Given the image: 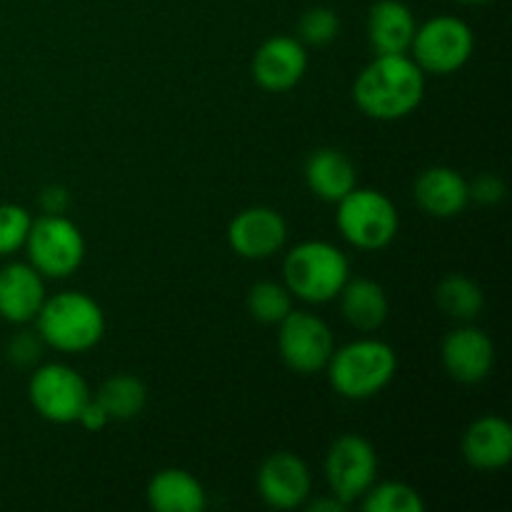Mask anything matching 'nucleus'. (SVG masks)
Segmentation results:
<instances>
[{
	"mask_svg": "<svg viewBox=\"0 0 512 512\" xmlns=\"http://www.w3.org/2000/svg\"><path fill=\"white\" fill-rule=\"evenodd\" d=\"M425 93V73L405 53L378 55L360 70L353 98L375 120H400L413 113Z\"/></svg>",
	"mask_w": 512,
	"mask_h": 512,
	"instance_id": "obj_1",
	"label": "nucleus"
},
{
	"mask_svg": "<svg viewBox=\"0 0 512 512\" xmlns=\"http://www.w3.org/2000/svg\"><path fill=\"white\" fill-rule=\"evenodd\" d=\"M35 323L43 343L60 353H85L95 348L105 333V315L100 305L78 290L45 298Z\"/></svg>",
	"mask_w": 512,
	"mask_h": 512,
	"instance_id": "obj_2",
	"label": "nucleus"
},
{
	"mask_svg": "<svg viewBox=\"0 0 512 512\" xmlns=\"http://www.w3.org/2000/svg\"><path fill=\"white\" fill-rule=\"evenodd\" d=\"M398 370L395 350L383 340H355L345 348L333 350L328 375L333 388L348 400H368L378 395Z\"/></svg>",
	"mask_w": 512,
	"mask_h": 512,
	"instance_id": "obj_3",
	"label": "nucleus"
},
{
	"mask_svg": "<svg viewBox=\"0 0 512 512\" xmlns=\"http://www.w3.org/2000/svg\"><path fill=\"white\" fill-rule=\"evenodd\" d=\"M285 288L305 303H328L338 298L350 280L348 258L335 245L308 240L295 245L283 263Z\"/></svg>",
	"mask_w": 512,
	"mask_h": 512,
	"instance_id": "obj_4",
	"label": "nucleus"
},
{
	"mask_svg": "<svg viewBox=\"0 0 512 512\" xmlns=\"http://www.w3.org/2000/svg\"><path fill=\"white\" fill-rule=\"evenodd\" d=\"M398 208L380 190L353 188L338 200V228L360 250H383L398 235Z\"/></svg>",
	"mask_w": 512,
	"mask_h": 512,
	"instance_id": "obj_5",
	"label": "nucleus"
},
{
	"mask_svg": "<svg viewBox=\"0 0 512 512\" xmlns=\"http://www.w3.org/2000/svg\"><path fill=\"white\" fill-rule=\"evenodd\" d=\"M30 265L48 278H68L85 258V240L78 225L65 215H48L33 220L28 240Z\"/></svg>",
	"mask_w": 512,
	"mask_h": 512,
	"instance_id": "obj_6",
	"label": "nucleus"
},
{
	"mask_svg": "<svg viewBox=\"0 0 512 512\" xmlns=\"http://www.w3.org/2000/svg\"><path fill=\"white\" fill-rule=\"evenodd\" d=\"M415 63L420 70L435 75H448L463 68L475 48L473 30L465 20L453 15H438L415 30L413 38Z\"/></svg>",
	"mask_w": 512,
	"mask_h": 512,
	"instance_id": "obj_7",
	"label": "nucleus"
},
{
	"mask_svg": "<svg viewBox=\"0 0 512 512\" xmlns=\"http://www.w3.org/2000/svg\"><path fill=\"white\" fill-rule=\"evenodd\" d=\"M278 325L280 358L290 370L300 375H315L328 368L335 343L330 328L318 315L290 310Z\"/></svg>",
	"mask_w": 512,
	"mask_h": 512,
	"instance_id": "obj_8",
	"label": "nucleus"
},
{
	"mask_svg": "<svg viewBox=\"0 0 512 512\" xmlns=\"http://www.w3.org/2000/svg\"><path fill=\"white\" fill-rule=\"evenodd\" d=\"M28 395L40 418L58 425L75 423L83 405L90 400V390L80 373L63 363H50L35 370Z\"/></svg>",
	"mask_w": 512,
	"mask_h": 512,
	"instance_id": "obj_9",
	"label": "nucleus"
},
{
	"mask_svg": "<svg viewBox=\"0 0 512 512\" xmlns=\"http://www.w3.org/2000/svg\"><path fill=\"white\" fill-rule=\"evenodd\" d=\"M378 475V455L375 448L360 435H343L333 443L325 458V478L333 488L335 498L343 503L363 498Z\"/></svg>",
	"mask_w": 512,
	"mask_h": 512,
	"instance_id": "obj_10",
	"label": "nucleus"
},
{
	"mask_svg": "<svg viewBox=\"0 0 512 512\" xmlns=\"http://www.w3.org/2000/svg\"><path fill=\"white\" fill-rule=\"evenodd\" d=\"M288 240V225L273 208H248L230 220L228 243L240 258L265 260L278 253Z\"/></svg>",
	"mask_w": 512,
	"mask_h": 512,
	"instance_id": "obj_11",
	"label": "nucleus"
},
{
	"mask_svg": "<svg viewBox=\"0 0 512 512\" xmlns=\"http://www.w3.org/2000/svg\"><path fill=\"white\" fill-rule=\"evenodd\" d=\"M310 470L295 453L280 450L265 458L258 470L260 498L278 510H293L308 500L310 495Z\"/></svg>",
	"mask_w": 512,
	"mask_h": 512,
	"instance_id": "obj_12",
	"label": "nucleus"
},
{
	"mask_svg": "<svg viewBox=\"0 0 512 512\" xmlns=\"http://www.w3.org/2000/svg\"><path fill=\"white\" fill-rule=\"evenodd\" d=\"M308 70V53L300 40L290 35H275L258 48L253 58V78L270 93H285L295 88Z\"/></svg>",
	"mask_w": 512,
	"mask_h": 512,
	"instance_id": "obj_13",
	"label": "nucleus"
},
{
	"mask_svg": "<svg viewBox=\"0 0 512 512\" xmlns=\"http://www.w3.org/2000/svg\"><path fill=\"white\" fill-rule=\"evenodd\" d=\"M495 363V345L480 328H458L443 340V365L460 383H480Z\"/></svg>",
	"mask_w": 512,
	"mask_h": 512,
	"instance_id": "obj_14",
	"label": "nucleus"
},
{
	"mask_svg": "<svg viewBox=\"0 0 512 512\" xmlns=\"http://www.w3.org/2000/svg\"><path fill=\"white\" fill-rule=\"evenodd\" d=\"M45 303V285L33 265L13 263L0 270V318L23 325L35 320Z\"/></svg>",
	"mask_w": 512,
	"mask_h": 512,
	"instance_id": "obj_15",
	"label": "nucleus"
},
{
	"mask_svg": "<svg viewBox=\"0 0 512 512\" xmlns=\"http://www.w3.org/2000/svg\"><path fill=\"white\" fill-rule=\"evenodd\" d=\"M415 200L433 218H455L468 205V180L453 168L435 165L415 180Z\"/></svg>",
	"mask_w": 512,
	"mask_h": 512,
	"instance_id": "obj_16",
	"label": "nucleus"
},
{
	"mask_svg": "<svg viewBox=\"0 0 512 512\" xmlns=\"http://www.w3.org/2000/svg\"><path fill=\"white\" fill-rule=\"evenodd\" d=\"M463 455L473 468L500 470L512 460V428L498 415L478 418L463 435Z\"/></svg>",
	"mask_w": 512,
	"mask_h": 512,
	"instance_id": "obj_17",
	"label": "nucleus"
},
{
	"mask_svg": "<svg viewBox=\"0 0 512 512\" xmlns=\"http://www.w3.org/2000/svg\"><path fill=\"white\" fill-rule=\"evenodd\" d=\"M413 10L400 0H378L368 15V35L378 55L408 53L415 38Z\"/></svg>",
	"mask_w": 512,
	"mask_h": 512,
	"instance_id": "obj_18",
	"label": "nucleus"
},
{
	"mask_svg": "<svg viewBox=\"0 0 512 512\" xmlns=\"http://www.w3.org/2000/svg\"><path fill=\"white\" fill-rule=\"evenodd\" d=\"M148 503L158 512H200L208 505V498L200 480L188 470L165 468L150 480Z\"/></svg>",
	"mask_w": 512,
	"mask_h": 512,
	"instance_id": "obj_19",
	"label": "nucleus"
},
{
	"mask_svg": "<svg viewBox=\"0 0 512 512\" xmlns=\"http://www.w3.org/2000/svg\"><path fill=\"white\" fill-rule=\"evenodd\" d=\"M305 180H308V188L328 203L343 200L358 183L348 155L333 148H320L310 155L305 163Z\"/></svg>",
	"mask_w": 512,
	"mask_h": 512,
	"instance_id": "obj_20",
	"label": "nucleus"
},
{
	"mask_svg": "<svg viewBox=\"0 0 512 512\" xmlns=\"http://www.w3.org/2000/svg\"><path fill=\"white\" fill-rule=\"evenodd\" d=\"M340 308L345 320L358 330H375L388 320L390 303L385 290L375 280H348L340 290Z\"/></svg>",
	"mask_w": 512,
	"mask_h": 512,
	"instance_id": "obj_21",
	"label": "nucleus"
},
{
	"mask_svg": "<svg viewBox=\"0 0 512 512\" xmlns=\"http://www.w3.org/2000/svg\"><path fill=\"white\" fill-rule=\"evenodd\" d=\"M95 400L103 405L110 420H133L135 415L143 413L145 403H148V390H145L143 380L123 373L105 380L95 393Z\"/></svg>",
	"mask_w": 512,
	"mask_h": 512,
	"instance_id": "obj_22",
	"label": "nucleus"
},
{
	"mask_svg": "<svg viewBox=\"0 0 512 512\" xmlns=\"http://www.w3.org/2000/svg\"><path fill=\"white\" fill-rule=\"evenodd\" d=\"M435 303L443 310L448 318L455 320H473L483 313V290L475 280L465 278V275H448L443 283L438 285L435 293Z\"/></svg>",
	"mask_w": 512,
	"mask_h": 512,
	"instance_id": "obj_23",
	"label": "nucleus"
},
{
	"mask_svg": "<svg viewBox=\"0 0 512 512\" xmlns=\"http://www.w3.org/2000/svg\"><path fill=\"white\" fill-rule=\"evenodd\" d=\"M248 310L255 320L265 325H278L290 313V290L278 283H258L248 293Z\"/></svg>",
	"mask_w": 512,
	"mask_h": 512,
	"instance_id": "obj_24",
	"label": "nucleus"
},
{
	"mask_svg": "<svg viewBox=\"0 0 512 512\" xmlns=\"http://www.w3.org/2000/svg\"><path fill=\"white\" fill-rule=\"evenodd\" d=\"M363 508L368 512H423L425 503L418 490L405 483H383L363 495Z\"/></svg>",
	"mask_w": 512,
	"mask_h": 512,
	"instance_id": "obj_25",
	"label": "nucleus"
},
{
	"mask_svg": "<svg viewBox=\"0 0 512 512\" xmlns=\"http://www.w3.org/2000/svg\"><path fill=\"white\" fill-rule=\"evenodd\" d=\"M30 225H33V218H30L28 210L13 203L0 205V258L23 248Z\"/></svg>",
	"mask_w": 512,
	"mask_h": 512,
	"instance_id": "obj_26",
	"label": "nucleus"
},
{
	"mask_svg": "<svg viewBox=\"0 0 512 512\" xmlns=\"http://www.w3.org/2000/svg\"><path fill=\"white\" fill-rule=\"evenodd\" d=\"M300 40L308 45H328L338 38L340 20L330 8H310L300 18Z\"/></svg>",
	"mask_w": 512,
	"mask_h": 512,
	"instance_id": "obj_27",
	"label": "nucleus"
},
{
	"mask_svg": "<svg viewBox=\"0 0 512 512\" xmlns=\"http://www.w3.org/2000/svg\"><path fill=\"white\" fill-rule=\"evenodd\" d=\"M43 338L38 333H18L8 343V360L10 363L28 368V365L38 363L43 355Z\"/></svg>",
	"mask_w": 512,
	"mask_h": 512,
	"instance_id": "obj_28",
	"label": "nucleus"
},
{
	"mask_svg": "<svg viewBox=\"0 0 512 512\" xmlns=\"http://www.w3.org/2000/svg\"><path fill=\"white\" fill-rule=\"evenodd\" d=\"M470 198L483 205H495L505 198V183L495 173H480L473 183H468Z\"/></svg>",
	"mask_w": 512,
	"mask_h": 512,
	"instance_id": "obj_29",
	"label": "nucleus"
},
{
	"mask_svg": "<svg viewBox=\"0 0 512 512\" xmlns=\"http://www.w3.org/2000/svg\"><path fill=\"white\" fill-rule=\"evenodd\" d=\"M70 205V195L63 185H48L40 193V208L48 215H63Z\"/></svg>",
	"mask_w": 512,
	"mask_h": 512,
	"instance_id": "obj_30",
	"label": "nucleus"
},
{
	"mask_svg": "<svg viewBox=\"0 0 512 512\" xmlns=\"http://www.w3.org/2000/svg\"><path fill=\"white\" fill-rule=\"evenodd\" d=\"M75 423L83 425L85 430H93V433H98V430H103L105 425L110 423V418H108V413L103 410V405H100L95 398H90L88 403L83 405V410H80V415Z\"/></svg>",
	"mask_w": 512,
	"mask_h": 512,
	"instance_id": "obj_31",
	"label": "nucleus"
},
{
	"mask_svg": "<svg viewBox=\"0 0 512 512\" xmlns=\"http://www.w3.org/2000/svg\"><path fill=\"white\" fill-rule=\"evenodd\" d=\"M345 508H348V503H343L340 498H325V500H313L310 503V510L313 512H343Z\"/></svg>",
	"mask_w": 512,
	"mask_h": 512,
	"instance_id": "obj_32",
	"label": "nucleus"
},
{
	"mask_svg": "<svg viewBox=\"0 0 512 512\" xmlns=\"http://www.w3.org/2000/svg\"><path fill=\"white\" fill-rule=\"evenodd\" d=\"M458 3H465V5H480V3H490V0H458Z\"/></svg>",
	"mask_w": 512,
	"mask_h": 512,
	"instance_id": "obj_33",
	"label": "nucleus"
}]
</instances>
